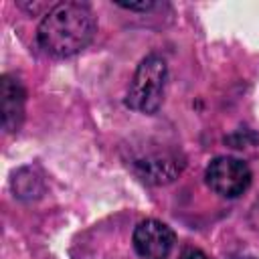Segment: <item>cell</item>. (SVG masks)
Masks as SVG:
<instances>
[{
    "mask_svg": "<svg viewBox=\"0 0 259 259\" xmlns=\"http://www.w3.org/2000/svg\"><path fill=\"white\" fill-rule=\"evenodd\" d=\"M166 81H168V65L164 57L156 53L144 57L127 87L125 107L146 115L156 113L164 101Z\"/></svg>",
    "mask_w": 259,
    "mask_h": 259,
    "instance_id": "7a4b0ae2",
    "label": "cell"
},
{
    "mask_svg": "<svg viewBox=\"0 0 259 259\" xmlns=\"http://www.w3.org/2000/svg\"><path fill=\"white\" fill-rule=\"evenodd\" d=\"M115 4L119 8H125V10H136V12H148L156 6L154 0H140V2H123V0H115Z\"/></svg>",
    "mask_w": 259,
    "mask_h": 259,
    "instance_id": "ba28073f",
    "label": "cell"
},
{
    "mask_svg": "<svg viewBox=\"0 0 259 259\" xmlns=\"http://www.w3.org/2000/svg\"><path fill=\"white\" fill-rule=\"evenodd\" d=\"M174 231L156 219H146L134 229V249L142 259H168L174 247Z\"/></svg>",
    "mask_w": 259,
    "mask_h": 259,
    "instance_id": "5b68a950",
    "label": "cell"
},
{
    "mask_svg": "<svg viewBox=\"0 0 259 259\" xmlns=\"http://www.w3.org/2000/svg\"><path fill=\"white\" fill-rule=\"evenodd\" d=\"M134 174L152 186H164L174 182L184 170V158L176 150H154L140 154L130 162Z\"/></svg>",
    "mask_w": 259,
    "mask_h": 259,
    "instance_id": "277c9868",
    "label": "cell"
},
{
    "mask_svg": "<svg viewBox=\"0 0 259 259\" xmlns=\"http://www.w3.org/2000/svg\"><path fill=\"white\" fill-rule=\"evenodd\" d=\"M12 190H14L16 198H20V200H34V198L42 196L45 180L38 170L30 168V166H22L12 176Z\"/></svg>",
    "mask_w": 259,
    "mask_h": 259,
    "instance_id": "52a82bcc",
    "label": "cell"
},
{
    "mask_svg": "<svg viewBox=\"0 0 259 259\" xmlns=\"http://www.w3.org/2000/svg\"><path fill=\"white\" fill-rule=\"evenodd\" d=\"M249 166L233 156H217L208 162L204 170V180L208 188L223 198H237L251 186Z\"/></svg>",
    "mask_w": 259,
    "mask_h": 259,
    "instance_id": "3957f363",
    "label": "cell"
},
{
    "mask_svg": "<svg viewBox=\"0 0 259 259\" xmlns=\"http://www.w3.org/2000/svg\"><path fill=\"white\" fill-rule=\"evenodd\" d=\"M97 32V20L89 4L67 0L53 4L36 28L38 47L57 59H67L89 47Z\"/></svg>",
    "mask_w": 259,
    "mask_h": 259,
    "instance_id": "6da1fadb",
    "label": "cell"
},
{
    "mask_svg": "<svg viewBox=\"0 0 259 259\" xmlns=\"http://www.w3.org/2000/svg\"><path fill=\"white\" fill-rule=\"evenodd\" d=\"M251 225H253V229L255 231H259V200L253 204V208H251Z\"/></svg>",
    "mask_w": 259,
    "mask_h": 259,
    "instance_id": "30bf717a",
    "label": "cell"
},
{
    "mask_svg": "<svg viewBox=\"0 0 259 259\" xmlns=\"http://www.w3.org/2000/svg\"><path fill=\"white\" fill-rule=\"evenodd\" d=\"M178 259H208V255H206L204 251L196 249V247H186V249L178 255Z\"/></svg>",
    "mask_w": 259,
    "mask_h": 259,
    "instance_id": "9c48e42d",
    "label": "cell"
},
{
    "mask_svg": "<svg viewBox=\"0 0 259 259\" xmlns=\"http://www.w3.org/2000/svg\"><path fill=\"white\" fill-rule=\"evenodd\" d=\"M26 91L16 75L4 73L0 77V121L2 130L14 134L24 121Z\"/></svg>",
    "mask_w": 259,
    "mask_h": 259,
    "instance_id": "8992f818",
    "label": "cell"
}]
</instances>
